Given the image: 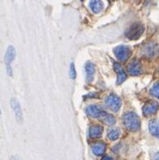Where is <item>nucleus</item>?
I'll return each mask as SVG.
<instances>
[{
  "label": "nucleus",
  "mask_w": 159,
  "mask_h": 160,
  "mask_svg": "<svg viewBox=\"0 0 159 160\" xmlns=\"http://www.w3.org/2000/svg\"><path fill=\"white\" fill-rule=\"evenodd\" d=\"M90 7L93 12L95 13H99L103 10L104 8V3L101 1L99 0H95V1H91L90 2Z\"/></svg>",
  "instance_id": "17"
},
{
  "label": "nucleus",
  "mask_w": 159,
  "mask_h": 160,
  "mask_svg": "<svg viewBox=\"0 0 159 160\" xmlns=\"http://www.w3.org/2000/svg\"><path fill=\"white\" fill-rule=\"evenodd\" d=\"M105 103L106 106L111 110L113 112H117L121 107V99L119 96L114 95V94H110L105 98Z\"/></svg>",
  "instance_id": "3"
},
{
  "label": "nucleus",
  "mask_w": 159,
  "mask_h": 160,
  "mask_svg": "<svg viewBox=\"0 0 159 160\" xmlns=\"http://www.w3.org/2000/svg\"><path fill=\"white\" fill-rule=\"evenodd\" d=\"M123 123L126 129L131 132H136L140 129V119L135 113H125L123 117Z\"/></svg>",
  "instance_id": "1"
},
{
  "label": "nucleus",
  "mask_w": 159,
  "mask_h": 160,
  "mask_svg": "<svg viewBox=\"0 0 159 160\" xmlns=\"http://www.w3.org/2000/svg\"><path fill=\"white\" fill-rule=\"evenodd\" d=\"M101 121L105 122V124H109V125H114L115 123H116V120H115V118L113 116L110 114H108L107 112L104 111V113L102 114V115L100 116V119Z\"/></svg>",
  "instance_id": "16"
},
{
  "label": "nucleus",
  "mask_w": 159,
  "mask_h": 160,
  "mask_svg": "<svg viewBox=\"0 0 159 160\" xmlns=\"http://www.w3.org/2000/svg\"><path fill=\"white\" fill-rule=\"evenodd\" d=\"M153 160H159V152L155 154L154 157H153Z\"/></svg>",
  "instance_id": "22"
},
{
  "label": "nucleus",
  "mask_w": 159,
  "mask_h": 160,
  "mask_svg": "<svg viewBox=\"0 0 159 160\" xmlns=\"http://www.w3.org/2000/svg\"><path fill=\"white\" fill-rule=\"evenodd\" d=\"M0 114H1V110H0Z\"/></svg>",
  "instance_id": "23"
},
{
  "label": "nucleus",
  "mask_w": 159,
  "mask_h": 160,
  "mask_svg": "<svg viewBox=\"0 0 159 160\" xmlns=\"http://www.w3.org/2000/svg\"><path fill=\"white\" fill-rule=\"evenodd\" d=\"M128 72L131 76H138L142 73V66L140 62L137 59H133L132 62L128 65L127 67Z\"/></svg>",
  "instance_id": "6"
},
{
  "label": "nucleus",
  "mask_w": 159,
  "mask_h": 160,
  "mask_svg": "<svg viewBox=\"0 0 159 160\" xmlns=\"http://www.w3.org/2000/svg\"><path fill=\"white\" fill-rule=\"evenodd\" d=\"M150 93L153 96H155L156 98L159 99V82L156 83L154 86H152V89L150 90Z\"/></svg>",
  "instance_id": "19"
},
{
  "label": "nucleus",
  "mask_w": 159,
  "mask_h": 160,
  "mask_svg": "<svg viewBox=\"0 0 159 160\" xmlns=\"http://www.w3.org/2000/svg\"><path fill=\"white\" fill-rule=\"evenodd\" d=\"M86 113H87L90 116H91V117L100 119V116H101L103 113H104V110H100V109L98 108L97 105H91L86 108Z\"/></svg>",
  "instance_id": "10"
},
{
  "label": "nucleus",
  "mask_w": 159,
  "mask_h": 160,
  "mask_svg": "<svg viewBox=\"0 0 159 160\" xmlns=\"http://www.w3.org/2000/svg\"><path fill=\"white\" fill-rule=\"evenodd\" d=\"M159 105L158 103L153 100H150L143 105L142 107V113L144 115H151L152 114L157 113L158 110Z\"/></svg>",
  "instance_id": "7"
},
{
  "label": "nucleus",
  "mask_w": 159,
  "mask_h": 160,
  "mask_svg": "<svg viewBox=\"0 0 159 160\" xmlns=\"http://www.w3.org/2000/svg\"><path fill=\"white\" fill-rule=\"evenodd\" d=\"M10 104L12 105V110L14 111L15 115H16V118H17V120L18 122L22 121V113L21 110V105L19 104L18 100L16 98H12L11 99V101H10Z\"/></svg>",
  "instance_id": "9"
},
{
  "label": "nucleus",
  "mask_w": 159,
  "mask_h": 160,
  "mask_svg": "<svg viewBox=\"0 0 159 160\" xmlns=\"http://www.w3.org/2000/svg\"><path fill=\"white\" fill-rule=\"evenodd\" d=\"M157 53V47L153 43H149L147 44L142 50V54L145 57H147V58H152L154 57Z\"/></svg>",
  "instance_id": "13"
},
{
  "label": "nucleus",
  "mask_w": 159,
  "mask_h": 160,
  "mask_svg": "<svg viewBox=\"0 0 159 160\" xmlns=\"http://www.w3.org/2000/svg\"><path fill=\"white\" fill-rule=\"evenodd\" d=\"M91 149L95 155H103L105 153V149H106V144L103 142H97L91 146Z\"/></svg>",
  "instance_id": "11"
},
{
  "label": "nucleus",
  "mask_w": 159,
  "mask_h": 160,
  "mask_svg": "<svg viewBox=\"0 0 159 160\" xmlns=\"http://www.w3.org/2000/svg\"><path fill=\"white\" fill-rule=\"evenodd\" d=\"M144 32V26L140 22H134L125 32V36L130 40H138Z\"/></svg>",
  "instance_id": "2"
},
{
  "label": "nucleus",
  "mask_w": 159,
  "mask_h": 160,
  "mask_svg": "<svg viewBox=\"0 0 159 160\" xmlns=\"http://www.w3.org/2000/svg\"><path fill=\"white\" fill-rule=\"evenodd\" d=\"M119 134H120V131L119 129H111L108 132V138L112 141L117 140L119 139Z\"/></svg>",
  "instance_id": "18"
},
{
  "label": "nucleus",
  "mask_w": 159,
  "mask_h": 160,
  "mask_svg": "<svg viewBox=\"0 0 159 160\" xmlns=\"http://www.w3.org/2000/svg\"><path fill=\"white\" fill-rule=\"evenodd\" d=\"M70 75H71V77L72 79H75L76 77V69H75V65L74 63H71V68H70Z\"/></svg>",
  "instance_id": "20"
},
{
  "label": "nucleus",
  "mask_w": 159,
  "mask_h": 160,
  "mask_svg": "<svg viewBox=\"0 0 159 160\" xmlns=\"http://www.w3.org/2000/svg\"><path fill=\"white\" fill-rule=\"evenodd\" d=\"M101 160H114V159H113L111 157H109V156H105V157H104Z\"/></svg>",
  "instance_id": "21"
},
{
  "label": "nucleus",
  "mask_w": 159,
  "mask_h": 160,
  "mask_svg": "<svg viewBox=\"0 0 159 160\" xmlns=\"http://www.w3.org/2000/svg\"><path fill=\"white\" fill-rule=\"evenodd\" d=\"M114 71L117 72V85H120L127 79V75L124 71V68L118 62H114Z\"/></svg>",
  "instance_id": "8"
},
{
  "label": "nucleus",
  "mask_w": 159,
  "mask_h": 160,
  "mask_svg": "<svg viewBox=\"0 0 159 160\" xmlns=\"http://www.w3.org/2000/svg\"><path fill=\"white\" fill-rule=\"evenodd\" d=\"M149 131L153 136L159 139V121L156 120H152L149 122Z\"/></svg>",
  "instance_id": "15"
},
{
  "label": "nucleus",
  "mask_w": 159,
  "mask_h": 160,
  "mask_svg": "<svg viewBox=\"0 0 159 160\" xmlns=\"http://www.w3.org/2000/svg\"><path fill=\"white\" fill-rule=\"evenodd\" d=\"M103 134V127L100 125H93L89 129V135L91 139H98Z\"/></svg>",
  "instance_id": "12"
},
{
  "label": "nucleus",
  "mask_w": 159,
  "mask_h": 160,
  "mask_svg": "<svg viewBox=\"0 0 159 160\" xmlns=\"http://www.w3.org/2000/svg\"><path fill=\"white\" fill-rule=\"evenodd\" d=\"M95 66L91 62H87L86 64V80L89 83H90L94 79L95 76Z\"/></svg>",
  "instance_id": "14"
},
{
  "label": "nucleus",
  "mask_w": 159,
  "mask_h": 160,
  "mask_svg": "<svg viewBox=\"0 0 159 160\" xmlns=\"http://www.w3.org/2000/svg\"><path fill=\"white\" fill-rule=\"evenodd\" d=\"M16 58V51L15 48L12 46H9L7 48L6 51V54H5V63H6V67H7V72L8 73L9 76H12V68H11V64L13 62V60Z\"/></svg>",
  "instance_id": "5"
},
{
  "label": "nucleus",
  "mask_w": 159,
  "mask_h": 160,
  "mask_svg": "<svg viewBox=\"0 0 159 160\" xmlns=\"http://www.w3.org/2000/svg\"><path fill=\"white\" fill-rule=\"evenodd\" d=\"M114 53L119 61L125 62V61H127L128 58H130L132 52H131V49L128 47L121 45L118 46V47L114 48Z\"/></svg>",
  "instance_id": "4"
}]
</instances>
